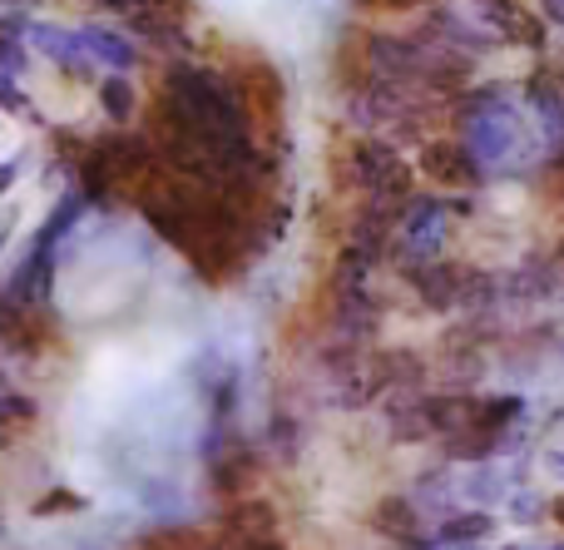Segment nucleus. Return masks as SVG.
<instances>
[{
  "mask_svg": "<svg viewBox=\"0 0 564 550\" xmlns=\"http://www.w3.org/2000/svg\"><path fill=\"white\" fill-rule=\"evenodd\" d=\"M149 174H159L149 134H99L75 154V188L85 204H115L119 194H139Z\"/></svg>",
  "mask_w": 564,
  "mask_h": 550,
  "instance_id": "f257e3e1",
  "label": "nucleus"
},
{
  "mask_svg": "<svg viewBox=\"0 0 564 550\" xmlns=\"http://www.w3.org/2000/svg\"><path fill=\"white\" fill-rule=\"evenodd\" d=\"M460 119H466V149L480 164V174L506 164L520 149V134H525V129H520V109L510 105L500 89H480L476 99H466Z\"/></svg>",
  "mask_w": 564,
  "mask_h": 550,
  "instance_id": "f03ea898",
  "label": "nucleus"
},
{
  "mask_svg": "<svg viewBox=\"0 0 564 550\" xmlns=\"http://www.w3.org/2000/svg\"><path fill=\"white\" fill-rule=\"evenodd\" d=\"M525 417L520 397H476V412L456 436H446V452L456 462H490L510 442V427Z\"/></svg>",
  "mask_w": 564,
  "mask_h": 550,
  "instance_id": "7ed1b4c3",
  "label": "nucleus"
},
{
  "mask_svg": "<svg viewBox=\"0 0 564 550\" xmlns=\"http://www.w3.org/2000/svg\"><path fill=\"white\" fill-rule=\"evenodd\" d=\"M351 174L371 188V198H416L411 194V169L391 144H357L351 149Z\"/></svg>",
  "mask_w": 564,
  "mask_h": 550,
  "instance_id": "20e7f679",
  "label": "nucleus"
},
{
  "mask_svg": "<svg viewBox=\"0 0 564 550\" xmlns=\"http://www.w3.org/2000/svg\"><path fill=\"white\" fill-rule=\"evenodd\" d=\"M401 238H406V254L411 258H431L441 244H446V228H451V204H441V198L431 194H416L406 204V214H401Z\"/></svg>",
  "mask_w": 564,
  "mask_h": 550,
  "instance_id": "39448f33",
  "label": "nucleus"
},
{
  "mask_svg": "<svg viewBox=\"0 0 564 550\" xmlns=\"http://www.w3.org/2000/svg\"><path fill=\"white\" fill-rule=\"evenodd\" d=\"M406 278L416 283L421 303L436 308V313H451V308L466 303V288H470V268L456 263H411Z\"/></svg>",
  "mask_w": 564,
  "mask_h": 550,
  "instance_id": "423d86ee",
  "label": "nucleus"
},
{
  "mask_svg": "<svg viewBox=\"0 0 564 550\" xmlns=\"http://www.w3.org/2000/svg\"><path fill=\"white\" fill-rule=\"evenodd\" d=\"M371 531H381L387 541H397L401 550H426L421 536V511L411 506V496H381L371 506Z\"/></svg>",
  "mask_w": 564,
  "mask_h": 550,
  "instance_id": "0eeeda50",
  "label": "nucleus"
},
{
  "mask_svg": "<svg viewBox=\"0 0 564 550\" xmlns=\"http://www.w3.org/2000/svg\"><path fill=\"white\" fill-rule=\"evenodd\" d=\"M30 45L40 50V55H50L65 75L75 79H89L95 75V60L85 55V45H79V30H59V25H30Z\"/></svg>",
  "mask_w": 564,
  "mask_h": 550,
  "instance_id": "6e6552de",
  "label": "nucleus"
},
{
  "mask_svg": "<svg viewBox=\"0 0 564 550\" xmlns=\"http://www.w3.org/2000/svg\"><path fill=\"white\" fill-rule=\"evenodd\" d=\"M530 109H535V125L545 129V144H550V159H564V85L550 75H535L530 79Z\"/></svg>",
  "mask_w": 564,
  "mask_h": 550,
  "instance_id": "1a4fd4ad",
  "label": "nucleus"
},
{
  "mask_svg": "<svg viewBox=\"0 0 564 550\" xmlns=\"http://www.w3.org/2000/svg\"><path fill=\"white\" fill-rule=\"evenodd\" d=\"M421 169H426V179H436V184H446V188L480 184V164L470 159L466 144H426L421 149Z\"/></svg>",
  "mask_w": 564,
  "mask_h": 550,
  "instance_id": "9d476101",
  "label": "nucleus"
},
{
  "mask_svg": "<svg viewBox=\"0 0 564 550\" xmlns=\"http://www.w3.org/2000/svg\"><path fill=\"white\" fill-rule=\"evenodd\" d=\"M79 45H85V55L95 60V65H109L115 75H124V69H134V45H129L119 30H79Z\"/></svg>",
  "mask_w": 564,
  "mask_h": 550,
  "instance_id": "9b49d317",
  "label": "nucleus"
},
{
  "mask_svg": "<svg viewBox=\"0 0 564 550\" xmlns=\"http://www.w3.org/2000/svg\"><path fill=\"white\" fill-rule=\"evenodd\" d=\"M224 536H278V511L268 502H234L224 511Z\"/></svg>",
  "mask_w": 564,
  "mask_h": 550,
  "instance_id": "f8f14e48",
  "label": "nucleus"
},
{
  "mask_svg": "<svg viewBox=\"0 0 564 550\" xmlns=\"http://www.w3.org/2000/svg\"><path fill=\"white\" fill-rule=\"evenodd\" d=\"M490 531H496V516H490V511H460V516H446V521H441L436 546H446V550H466V546L486 541Z\"/></svg>",
  "mask_w": 564,
  "mask_h": 550,
  "instance_id": "ddd939ff",
  "label": "nucleus"
},
{
  "mask_svg": "<svg viewBox=\"0 0 564 550\" xmlns=\"http://www.w3.org/2000/svg\"><path fill=\"white\" fill-rule=\"evenodd\" d=\"M144 550H224V541L208 531H194V526H169V531L149 536Z\"/></svg>",
  "mask_w": 564,
  "mask_h": 550,
  "instance_id": "4468645a",
  "label": "nucleus"
},
{
  "mask_svg": "<svg viewBox=\"0 0 564 550\" xmlns=\"http://www.w3.org/2000/svg\"><path fill=\"white\" fill-rule=\"evenodd\" d=\"M99 105H105V115L115 119V125H124V119L134 115L139 95H134V85H129L124 75H109V79H99Z\"/></svg>",
  "mask_w": 564,
  "mask_h": 550,
  "instance_id": "2eb2a0df",
  "label": "nucleus"
},
{
  "mask_svg": "<svg viewBox=\"0 0 564 550\" xmlns=\"http://www.w3.org/2000/svg\"><path fill=\"white\" fill-rule=\"evenodd\" d=\"M506 492H510V482H506V472H500V466H476V472H470V482H466V496L476 506L506 502Z\"/></svg>",
  "mask_w": 564,
  "mask_h": 550,
  "instance_id": "dca6fc26",
  "label": "nucleus"
},
{
  "mask_svg": "<svg viewBox=\"0 0 564 550\" xmlns=\"http://www.w3.org/2000/svg\"><path fill=\"white\" fill-rule=\"evenodd\" d=\"M224 550H288L278 536H224Z\"/></svg>",
  "mask_w": 564,
  "mask_h": 550,
  "instance_id": "f3484780",
  "label": "nucleus"
},
{
  "mask_svg": "<svg viewBox=\"0 0 564 550\" xmlns=\"http://www.w3.org/2000/svg\"><path fill=\"white\" fill-rule=\"evenodd\" d=\"M545 511H550V506L540 502V496H530V492H520L516 506H510V516H516V521H540Z\"/></svg>",
  "mask_w": 564,
  "mask_h": 550,
  "instance_id": "a211bd4d",
  "label": "nucleus"
},
{
  "mask_svg": "<svg viewBox=\"0 0 564 550\" xmlns=\"http://www.w3.org/2000/svg\"><path fill=\"white\" fill-rule=\"evenodd\" d=\"M0 109H10V115H20V109H25V95H20V85L10 75H0Z\"/></svg>",
  "mask_w": 564,
  "mask_h": 550,
  "instance_id": "6ab92c4d",
  "label": "nucleus"
},
{
  "mask_svg": "<svg viewBox=\"0 0 564 550\" xmlns=\"http://www.w3.org/2000/svg\"><path fill=\"white\" fill-rule=\"evenodd\" d=\"M30 407L25 402H15L10 392H0V442H6V427H10V417H25Z\"/></svg>",
  "mask_w": 564,
  "mask_h": 550,
  "instance_id": "aec40b11",
  "label": "nucleus"
},
{
  "mask_svg": "<svg viewBox=\"0 0 564 550\" xmlns=\"http://www.w3.org/2000/svg\"><path fill=\"white\" fill-rule=\"evenodd\" d=\"M545 472H550V476H560V482H564V452H545Z\"/></svg>",
  "mask_w": 564,
  "mask_h": 550,
  "instance_id": "412c9836",
  "label": "nucleus"
},
{
  "mask_svg": "<svg viewBox=\"0 0 564 550\" xmlns=\"http://www.w3.org/2000/svg\"><path fill=\"white\" fill-rule=\"evenodd\" d=\"M15 179H20V164H0V194H6Z\"/></svg>",
  "mask_w": 564,
  "mask_h": 550,
  "instance_id": "4be33fe9",
  "label": "nucleus"
},
{
  "mask_svg": "<svg viewBox=\"0 0 564 550\" xmlns=\"http://www.w3.org/2000/svg\"><path fill=\"white\" fill-rule=\"evenodd\" d=\"M550 6V20H555V25H564V0H545Z\"/></svg>",
  "mask_w": 564,
  "mask_h": 550,
  "instance_id": "5701e85b",
  "label": "nucleus"
},
{
  "mask_svg": "<svg viewBox=\"0 0 564 550\" xmlns=\"http://www.w3.org/2000/svg\"><path fill=\"white\" fill-rule=\"evenodd\" d=\"M550 516H555V521L564 526V496H555V502H550Z\"/></svg>",
  "mask_w": 564,
  "mask_h": 550,
  "instance_id": "b1692460",
  "label": "nucleus"
},
{
  "mask_svg": "<svg viewBox=\"0 0 564 550\" xmlns=\"http://www.w3.org/2000/svg\"><path fill=\"white\" fill-rule=\"evenodd\" d=\"M500 550H535V546H525V541H510V546H500Z\"/></svg>",
  "mask_w": 564,
  "mask_h": 550,
  "instance_id": "393cba45",
  "label": "nucleus"
},
{
  "mask_svg": "<svg viewBox=\"0 0 564 550\" xmlns=\"http://www.w3.org/2000/svg\"><path fill=\"white\" fill-rule=\"evenodd\" d=\"M0 248H6V218H0Z\"/></svg>",
  "mask_w": 564,
  "mask_h": 550,
  "instance_id": "a878e982",
  "label": "nucleus"
},
{
  "mask_svg": "<svg viewBox=\"0 0 564 550\" xmlns=\"http://www.w3.org/2000/svg\"><path fill=\"white\" fill-rule=\"evenodd\" d=\"M550 550H564V541H555V546H550Z\"/></svg>",
  "mask_w": 564,
  "mask_h": 550,
  "instance_id": "bb28decb",
  "label": "nucleus"
},
{
  "mask_svg": "<svg viewBox=\"0 0 564 550\" xmlns=\"http://www.w3.org/2000/svg\"><path fill=\"white\" fill-rule=\"evenodd\" d=\"M466 550H476V546H466Z\"/></svg>",
  "mask_w": 564,
  "mask_h": 550,
  "instance_id": "cd10ccee",
  "label": "nucleus"
},
{
  "mask_svg": "<svg viewBox=\"0 0 564 550\" xmlns=\"http://www.w3.org/2000/svg\"><path fill=\"white\" fill-rule=\"evenodd\" d=\"M560 164H564V159H560Z\"/></svg>",
  "mask_w": 564,
  "mask_h": 550,
  "instance_id": "c85d7f7f",
  "label": "nucleus"
}]
</instances>
